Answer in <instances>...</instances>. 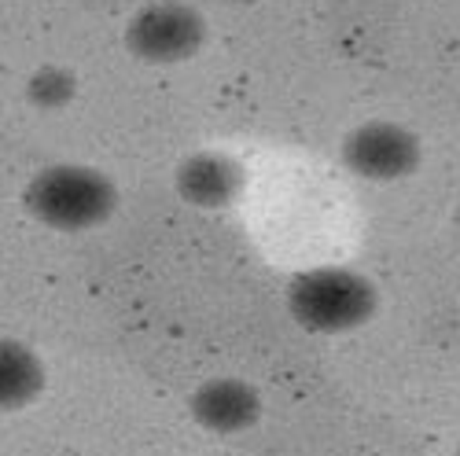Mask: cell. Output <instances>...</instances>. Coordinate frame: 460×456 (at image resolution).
<instances>
[{
	"label": "cell",
	"mask_w": 460,
	"mask_h": 456,
	"mask_svg": "<svg viewBox=\"0 0 460 456\" xmlns=\"http://www.w3.org/2000/svg\"><path fill=\"white\" fill-rule=\"evenodd\" d=\"M119 184L85 162H49L19 192V206L30 221L63 236H82L119 214Z\"/></svg>",
	"instance_id": "6da1fadb"
},
{
	"label": "cell",
	"mask_w": 460,
	"mask_h": 456,
	"mask_svg": "<svg viewBox=\"0 0 460 456\" xmlns=\"http://www.w3.org/2000/svg\"><path fill=\"white\" fill-rule=\"evenodd\" d=\"M284 306L288 317L310 335H350L379 313V287L347 265H317L288 280Z\"/></svg>",
	"instance_id": "7a4b0ae2"
},
{
	"label": "cell",
	"mask_w": 460,
	"mask_h": 456,
	"mask_svg": "<svg viewBox=\"0 0 460 456\" xmlns=\"http://www.w3.org/2000/svg\"><path fill=\"white\" fill-rule=\"evenodd\" d=\"M210 37L207 15L181 0H159V4L140 8L126 22V52L151 66H173L196 59Z\"/></svg>",
	"instance_id": "3957f363"
},
{
	"label": "cell",
	"mask_w": 460,
	"mask_h": 456,
	"mask_svg": "<svg viewBox=\"0 0 460 456\" xmlns=\"http://www.w3.org/2000/svg\"><path fill=\"white\" fill-rule=\"evenodd\" d=\"M339 159L354 177L391 184L402 177H412L424 162V144L420 136L391 118H372L354 126L339 144Z\"/></svg>",
	"instance_id": "277c9868"
},
{
	"label": "cell",
	"mask_w": 460,
	"mask_h": 456,
	"mask_svg": "<svg viewBox=\"0 0 460 456\" xmlns=\"http://www.w3.org/2000/svg\"><path fill=\"white\" fill-rule=\"evenodd\" d=\"M191 424L217 438H236L261 424L265 398L243 375H210L188 394Z\"/></svg>",
	"instance_id": "5b68a950"
},
{
	"label": "cell",
	"mask_w": 460,
	"mask_h": 456,
	"mask_svg": "<svg viewBox=\"0 0 460 456\" xmlns=\"http://www.w3.org/2000/svg\"><path fill=\"white\" fill-rule=\"evenodd\" d=\"M247 184V170L228 151H191L173 170V192L191 210H225L233 206Z\"/></svg>",
	"instance_id": "8992f818"
},
{
	"label": "cell",
	"mask_w": 460,
	"mask_h": 456,
	"mask_svg": "<svg viewBox=\"0 0 460 456\" xmlns=\"http://www.w3.org/2000/svg\"><path fill=\"white\" fill-rule=\"evenodd\" d=\"M49 390V364L30 342L0 335V416L33 408Z\"/></svg>",
	"instance_id": "52a82bcc"
},
{
	"label": "cell",
	"mask_w": 460,
	"mask_h": 456,
	"mask_svg": "<svg viewBox=\"0 0 460 456\" xmlns=\"http://www.w3.org/2000/svg\"><path fill=\"white\" fill-rule=\"evenodd\" d=\"M78 89H82V78L70 66H63V63H41V66L30 70L22 96H26V103L33 110L59 114V110H66L74 100H78Z\"/></svg>",
	"instance_id": "ba28073f"
},
{
	"label": "cell",
	"mask_w": 460,
	"mask_h": 456,
	"mask_svg": "<svg viewBox=\"0 0 460 456\" xmlns=\"http://www.w3.org/2000/svg\"><path fill=\"white\" fill-rule=\"evenodd\" d=\"M453 221H456V228H460V206H456V214H453Z\"/></svg>",
	"instance_id": "9c48e42d"
},
{
	"label": "cell",
	"mask_w": 460,
	"mask_h": 456,
	"mask_svg": "<svg viewBox=\"0 0 460 456\" xmlns=\"http://www.w3.org/2000/svg\"><path fill=\"white\" fill-rule=\"evenodd\" d=\"M453 456H460V445H456V452H453Z\"/></svg>",
	"instance_id": "30bf717a"
}]
</instances>
